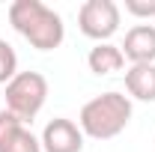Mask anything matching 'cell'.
<instances>
[{
  "mask_svg": "<svg viewBox=\"0 0 155 152\" xmlns=\"http://www.w3.org/2000/svg\"><path fill=\"white\" fill-rule=\"evenodd\" d=\"M125 12H131L137 18H149L155 15V0H125Z\"/></svg>",
  "mask_w": 155,
  "mask_h": 152,
  "instance_id": "8fae6325",
  "label": "cell"
},
{
  "mask_svg": "<svg viewBox=\"0 0 155 152\" xmlns=\"http://www.w3.org/2000/svg\"><path fill=\"white\" fill-rule=\"evenodd\" d=\"M9 24L36 51H54L66 39V24L54 9L39 0H15L9 6Z\"/></svg>",
  "mask_w": 155,
  "mask_h": 152,
  "instance_id": "6da1fadb",
  "label": "cell"
},
{
  "mask_svg": "<svg viewBox=\"0 0 155 152\" xmlns=\"http://www.w3.org/2000/svg\"><path fill=\"white\" fill-rule=\"evenodd\" d=\"M48 98V81L39 72H18L6 84V111L15 114L21 122L36 119Z\"/></svg>",
  "mask_w": 155,
  "mask_h": 152,
  "instance_id": "3957f363",
  "label": "cell"
},
{
  "mask_svg": "<svg viewBox=\"0 0 155 152\" xmlns=\"http://www.w3.org/2000/svg\"><path fill=\"white\" fill-rule=\"evenodd\" d=\"M18 75V57H15V48L0 39V84H9L12 78Z\"/></svg>",
  "mask_w": 155,
  "mask_h": 152,
  "instance_id": "30bf717a",
  "label": "cell"
},
{
  "mask_svg": "<svg viewBox=\"0 0 155 152\" xmlns=\"http://www.w3.org/2000/svg\"><path fill=\"white\" fill-rule=\"evenodd\" d=\"M39 143H42V152H81L84 149V131L72 119L57 116L45 125Z\"/></svg>",
  "mask_w": 155,
  "mask_h": 152,
  "instance_id": "5b68a950",
  "label": "cell"
},
{
  "mask_svg": "<svg viewBox=\"0 0 155 152\" xmlns=\"http://www.w3.org/2000/svg\"><path fill=\"white\" fill-rule=\"evenodd\" d=\"M78 27L84 36L107 42L119 30V6L114 0H87L78 9Z\"/></svg>",
  "mask_w": 155,
  "mask_h": 152,
  "instance_id": "277c9868",
  "label": "cell"
},
{
  "mask_svg": "<svg viewBox=\"0 0 155 152\" xmlns=\"http://www.w3.org/2000/svg\"><path fill=\"white\" fill-rule=\"evenodd\" d=\"M18 125H24V122H21L15 114H9V111H0V140L12 131V128H18Z\"/></svg>",
  "mask_w": 155,
  "mask_h": 152,
  "instance_id": "7c38bea8",
  "label": "cell"
},
{
  "mask_svg": "<svg viewBox=\"0 0 155 152\" xmlns=\"http://www.w3.org/2000/svg\"><path fill=\"white\" fill-rule=\"evenodd\" d=\"M125 90L137 101H155V63L131 66L125 72Z\"/></svg>",
  "mask_w": 155,
  "mask_h": 152,
  "instance_id": "ba28073f",
  "label": "cell"
},
{
  "mask_svg": "<svg viewBox=\"0 0 155 152\" xmlns=\"http://www.w3.org/2000/svg\"><path fill=\"white\" fill-rule=\"evenodd\" d=\"M119 48H122V57L131 60V66L155 63V27L152 24H134L125 33V42Z\"/></svg>",
  "mask_w": 155,
  "mask_h": 152,
  "instance_id": "8992f818",
  "label": "cell"
},
{
  "mask_svg": "<svg viewBox=\"0 0 155 152\" xmlns=\"http://www.w3.org/2000/svg\"><path fill=\"white\" fill-rule=\"evenodd\" d=\"M128 122H131V98L116 90L90 98L78 116V128L93 140H110L125 131Z\"/></svg>",
  "mask_w": 155,
  "mask_h": 152,
  "instance_id": "7a4b0ae2",
  "label": "cell"
},
{
  "mask_svg": "<svg viewBox=\"0 0 155 152\" xmlns=\"http://www.w3.org/2000/svg\"><path fill=\"white\" fill-rule=\"evenodd\" d=\"M87 66L93 75H114L125 66V57H122V48L119 45H110V42H98L96 48L87 54Z\"/></svg>",
  "mask_w": 155,
  "mask_h": 152,
  "instance_id": "52a82bcc",
  "label": "cell"
},
{
  "mask_svg": "<svg viewBox=\"0 0 155 152\" xmlns=\"http://www.w3.org/2000/svg\"><path fill=\"white\" fill-rule=\"evenodd\" d=\"M0 152H42V143H39V137L33 131L18 125L0 140Z\"/></svg>",
  "mask_w": 155,
  "mask_h": 152,
  "instance_id": "9c48e42d",
  "label": "cell"
}]
</instances>
